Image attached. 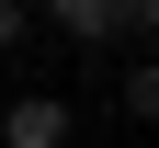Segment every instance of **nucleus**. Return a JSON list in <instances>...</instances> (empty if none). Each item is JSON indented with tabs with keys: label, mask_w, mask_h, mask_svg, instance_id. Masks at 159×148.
<instances>
[{
	"label": "nucleus",
	"mask_w": 159,
	"mask_h": 148,
	"mask_svg": "<svg viewBox=\"0 0 159 148\" xmlns=\"http://www.w3.org/2000/svg\"><path fill=\"white\" fill-rule=\"evenodd\" d=\"M0 148H68V103H11V114H0Z\"/></svg>",
	"instance_id": "nucleus-1"
},
{
	"label": "nucleus",
	"mask_w": 159,
	"mask_h": 148,
	"mask_svg": "<svg viewBox=\"0 0 159 148\" xmlns=\"http://www.w3.org/2000/svg\"><path fill=\"white\" fill-rule=\"evenodd\" d=\"M46 12L80 34V46H114V34H125V12H114V0H46Z\"/></svg>",
	"instance_id": "nucleus-2"
},
{
	"label": "nucleus",
	"mask_w": 159,
	"mask_h": 148,
	"mask_svg": "<svg viewBox=\"0 0 159 148\" xmlns=\"http://www.w3.org/2000/svg\"><path fill=\"white\" fill-rule=\"evenodd\" d=\"M11 46H23V0H0V57H11Z\"/></svg>",
	"instance_id": "nucleus-3"
},
{
	"label": "nucleus",
	"mask_w": 159,
	"mask_h": 148,
	"mask_svg": "<svg viewBox=\"0 0 159 148\" xmlns=\"http://www.w3.org/2000/svg\"><path fill=\"white\" fill-rule=\"evenodd\" d=\"M23 12H46V0H23Z\"/></svg>",
	"instance_id": "nucleus-4"
}]
</instances>
